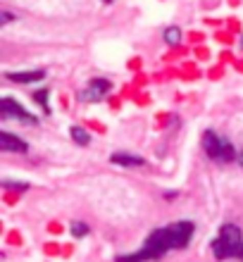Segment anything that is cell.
I'll return each mask as SVG.
<instances>
[{
    "label": "cell",
    "mask_w": 243,
    "mask_h": 262,
    "mask_svg": "<svg viewBox=\"0 0 243 262\" xmlns=\"http://www.w3.org/2000/svg\"><path fill=\"white\" fill-rule=\"evenodd\" d=\"M195 234V224L193 222H174L169 227L155 229L153 234L146 238L143 248L134 255H119L117 262H148V260H160L167 250H181L186 248L188 241Z\"/></svg>",
    "instance_id": "cell-1"
},
{
    "label": "cell",
    "mask_w": 243,
    "mask_h": 262,
    "mask_svg": "<svg viewBox=\"0 0 243 262\" xmlns=\"http://www.w3.org/2000/svg\"><path fill=\"white\" fill-rule=\"evenodd\" d=\"M212 253L217 260H227V257H241L243 253V236L236 224H224L219 236L212 241Z\"/></svg>",
    "instance_id": "cell-2"
},
{
    "label": "cell",
    "mask_w": 243,
    "mask_h": 262,
    "mask_svg": "<svg viewBox=\"0 0 243 262\" xmlns=\"http://www.w3.org/2000/svg\"><path fill=\"white\" fill-rule=\"evenodd\" d=\"M203 148L208 152L212 160L217 162H231L234 158H238L236 152H234V145L227 141V138L217 136L215 131H205L203 134Z\"/></svg>",
    "instance_id": "cell-3"
},
{
    "label": "cell",
    "mask_w": 243,
    "mask_h": 262,
    "mask_svg": "<svg viewBox=\"0 0 243 262\" xmlns=\"http://www.w3.org/2000/svg\"><path fill=\"white\" fill-rule=\"evenodd\" d=\"M0 117L3 119H21V122H27V124H36L34 115H29L19 103H14L12 98H3V100H0Z\"/></svg>",
    "instance_id": "cell-4"
},
{
    "label": "cell",
    "mask_w": 243,
    "mask_h": 262,
    "mask_svg": "<svg viewBox=\"0 0 243 262\" xmlns=\"http://www.w3.org/2000/svg\"><path fill=\"white\" fill-rule=\"evenodd\" d=\"M107 91H110V83L105 81V79H93L89 83V89H83L79 93V100H83V103H100Z\"/></svg>",
    "instance_id": "cell-5"
},
{
    "label": "cell",
    "mask_w": 243,
    "mask_h": 262,
    "mask_svg": "<svg viewBox=\"0 0 243 262\" xmlns=\"http://www.w3.org/2000/svg\"><path fill=\"white\" fill-rule=\"evenodd\" d=\"M0 150L5 152H27L29 145L19 136H12L10 131H0Z\"/></svg>",
    "instance_id": "cell-6"
},
{
    "label": "cell",
    "mask_w": 243,
    "mask_h": 262,
    "mask_svg": "<svg viewBox=\"0 0 243 262\" xmlns=\"http://www.w3.org/2000/svg\"><path fill=\"white\" fill-rule=\"evenodd\" d=\"M46 72L43 69H31V72H7V79L10 81H17V83H34V81H41Z\"/></svg>",
    "instance_id": "cell-7"
},
{
    "label": "cell",
    "mask_w": 243,
    "mask_h": 262,
    "mask_svg": "<svg viewBox=\"0 0 243 262\" xmlns=\"http://www.w3.org/2000/svg\"><path fill=\"white\" fill-rule=\"evenodd\" d=\"M110 162L112 165H122V167H143L146 160L139 158V155H129V152H115L110 155Z\"/></svg>",
    "instance_id": "cell-8"
},
{
    "label": "cell",
    "mask_w": 243,
    "mask_h": 262,
    "mask_svg": "<svg viewBox=\"0 0 243 262\" xmlns=\"http://www.w3.org/2000/svg\"><path fill=\"white\" fill-rule=\"evenodd\" d=\"M70 134H72V141H74L77 145H89L91 143V136L86 134V129H81V126H72Z\"/></svg>",
    "instance_id": "cell-9"
},
{
    "label": "cell",
    "mask_w": 243,
    "mask_h": 262,
    "mask_svg": "<svg viewBox=\"0 0 243 262\" xmlns=\"http://www.w3.org/2000/svg\"><path fill=\"white\" fill-rule=\"evenodd\" d=\"M165 43L167 46H179L181 43V31L176 27H169L165 29Z\"/></svg>",
    "instance_id": "cell-10"
},
{
    "label": "cell",
    "mask_w": 243,
    "mask_h": 262,
    "mask_svg": "<svg viewBox=\"0 0 243 262\" xmlns=\"http://www.w3.org/2000/svg\"><path fill=\"white\" fill-rule=\"evenodd\" d=\"M34 100L43 107V112H50V105H48V91H38V93H34Z\"/></svg>",
    "instance_id": "cell-11"
},
{
    "label": "cell",
    "mask_w": 243,
    "mask_h": 262,
    "mask_svg": "<svg viewBox=\"0 0 243 262\" xmlns=\"http://www.w3.org/2000/svg\"><path fill=\"white\" fill-rule=\"evenodd\" d=\"M72 234L74 236H86L89 234V227L83 222H72Z\"/></svg>",
    "instance_id": "cell-12"
},
{
    "label": "cell",
    "mask_w": 243,
    "mask_h": 262,
    "mask_svg": "<svg viewBox=\"0 0 243 262\" xmlns=\"http://www.w3.org/2000/svg\"><path fill=\"white\" fill-rule=\"evenodd\" d=\"M3 186L5 188H12V191H27L29 188V184H24V181H21V184H17V181H3Z\"/></svg>",
    "instance_id": "cell-13"
},
{
    "label": "cell",
    "mask_w": 243,
    "mask_h": 262,
    "mask_svg": "<svg viewBox=\"0 0 243 262\" xmlns=\"http://www.w3.org/2000/svg\"><path fill=\"white\" fill-rule=\"evenodd\" d=\"M12 19H14V14H12V12H7V10H3V12H0V27L10 24Z\"/></svg>",
    "instance_id": "cell-14"
},
{
    "label": "cell",
    "mask_w": 243,
    "mask_h": 262,
    "mask_svg": "<svg viewBox=\"0 0 243 262\" xmlns=\"http://www.w3.org/2000/svg\"><path fill=\"white\" fill-rule=\"evenodd\" d=\"M236 160H238V165H241V167H243V150H241V152H238V158H236Z\"/></svg>",
    "instance_id": "cell-15"
},
{
    "label": "cell",
    "mask_w": 243,
    "mask_h": 262,
    "mask_svg": "<svg viewBox=\"0 0 243 262\" xmlns=\"http://www.w3.org/2000/svg\"><path fill=\"white\" fill-rule=\"evenodd\" d=\"M241 50H243V36H241Z\"/></svg>",
    "instance_id": "cell-16"
},
{
    "label": "cell",
    "mask_w": 243,
    "mask_h": 262,
    "mask_svg": "<svg viewBox=\"0 0 243 262\" xmlns=\"http://www.w3.org/2000/svg\"><path fill=\"white\" fill-rule=\"evenodd\" d=\"M241 260H243V253H241Z\"/></svg>",
    "instance_id": "cell-17"
}]
</instances>
